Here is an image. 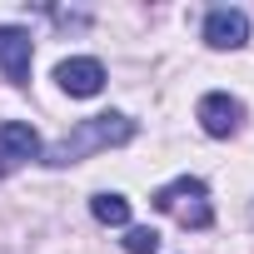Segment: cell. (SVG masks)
<instances>
[{
	"label": "cell",
	"mask_w": 254,
	"mask_h": 254,
	"mask_svg": "<svg viewBox=\"0 0 254 254\" xmlns=\"http://www.w3.org/2000/svg\"><path fill=\"white\" fill-rule=\"evenodd\" d=\"M90 214L100 219V224H115V229H125V224H130V199H125V194H95L90 199Z\"/></svg>",
	"instance_id": "ba28073f"
},
{
	"label": "cell",
	"mask_w": 254,
	"mask_h": 254,
	"mask_svg": "<svg viewBox=\"0 0 254 254\" xmlns=\"http://www.w3.org/2000/svg\"><path fill=\"white\" fill-rule=\"evenodd\" d=\"M130 140H135V120L110 110V115L80 120L65 140H55V145L45 150V160H50V165H75V160H85V155H100V150H115V145H130Z\"/></svg>",
	"instance_id": "6da1fadb"
},
{
	"label": "cell",
	"mask_w": 254,
	"mask_h": 254,
	"mask_svg": "<svg viewBox=\"0 0 254 254\" xmlns=\"http://www.w3.org/2000/svg\"><path fill=\"white\" fill-rule=\"evenodd\" d=\"M199 130L204 135H214V140H224V135H234L239 130V120H244V105L234 100V95H224V90H209L204 100H199Z\"/></svg>",
	"instance_id": "277c9868"
},
{
	"label": "cell",
	"mask_w": 254,
	"mask_h": 254,
	"mask_svg": "<svg viewBox=\"0 0 254 254\" xmlns=\"http://www.w3.org/2000/svg\"><path fill=\"white\" fill-rule=\"evenodd\" d=\"M20 160H40V135L20 120H5L0 125V175H10Z\"/></svg>",
	"instance_id": "8992f818"
},
{
	"label": "cell",
	"mask_w": 254,
	"mask_h": 254,
	"mask_svg": "<svg viewBox=\"0 0 254 254\" xmlns=\"http://www.w3.org/2000/svg\"><path fill=\"white\" fill-rule=\"evenodd\" d=\"M155 209L175 214L185 229H209V224H214L209 190H204V180H194V175H180V180L160 185V190H155Z\"/></svg>",
	"instance_id": "7a4b0ae2"
},
{
	"label": "cell",
	"mask_w": 254,
	"mask_h": 254,
	"mask_svg": "<svg viewBox=\"0 0 254 254\" xmlns=\"http://www.w3.org/2000/svg\"><path fill=\"white\" fill-rule=\"evenodd\" d=\"M204 40H209L214 50H239V45L249 40V15H244V10H229V5L209 10V15H204Z\"/></svg>",
	"instance_id": "52a82bcc"
},
{
	"label": "cell",
	"mask_w": 254,
	"mask_h": 254,
	"mask_svg": "<svg viewBox=\"0 0 254 254\" xmlns=\"http://www.w3.org/2000/svg\"><path fill=\"white\" fill-rule=\"evenodd\" d=\"M120 244H125V254H155V249H160V234H155L150 224H130Z\"/></svg>",
	"instance_id": "9c48e42d"
},
{
	"label": "cell",
	"mask_w": 254,
	"mask_h": 254,
	"mask_svg": "<svg viewBox=\"0 0 254 254\" xmlns=\"http://www.w3.org/2000/svg\"><path fill=\"white\" fill-rule=\"evenodd\" d=\"M55 80H60V90H65V95L90 100V95H100V90H105V65H100L95 55H70V60H60V65H55Z\"/></svg>",
	"instance_id": "3957f363"
},
{
	"label": "cell",
	"mask_w": 254,
	"mask_h": 254,
	"mask_svg": "<svg viewBox=\"0 0 254 254\" xmlns=\"http://www.w3.org/2000/svg\"><path fill=\"white\" fill-rule=\"evenodd\" d=\"M30 30L20 25H0V70H5L10 85H25L30 80Z\"/></svg>",
	"instance_id": "5b68a950"
}]
</instances>
